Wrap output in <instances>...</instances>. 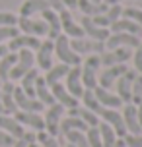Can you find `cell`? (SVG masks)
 I'll list each match as a JSON object with an SVG mask.
<instances>
[{"label":"cell","mask_w":142,"mask_h":147,"mask_svg":"<svg viewBox=\"0 0 142 147\" xmlns=\"http://www.w3.org/2000/svg\"><path fill=\"white\" fill-rule=\"evenodd\" d=\"M62 6L66 8V10H74L78 6V0H62Z\"/></svg>","instance_id":"c3c4849f"},{"label":"cell","mask_w":142,"mask_h":147,"mask_svg":"<svg viewBox=\"0 0 142 147\" xmlns=\"http://www.w3.org/2000/svg\"><path fill=\"white\" fill-rule=\"evenodd\" d=\"M123 18H127V20H130V22L138 23L142 27V10L136 6H127L123 8Z\"/></svg>","instance_id":"74e56055"},{"label":"cell","mask_w":142,"mask_h":147,"mask_svg":"<svg viewBox=\"0 0 142 147\" xmlns=\"http://www.w3.org/2000/svg\"><path fill=\"white\" fill-rule=\"evenodd\" d=\"M45 10H49L47 0H25L20 6V18H33Z\"/></svg>","instance_id":"484cf974"},{"label":"cell","mask_w":142,"mask_h":147,"mask_svg":"<svg viewBox=\"0 0 142 147\" xmlns=\"http://www.w3.org/2000/svg\"><path fill=\"white\" fill-rule=\"evenodd\" d=\"M16 54H18V60H16L14 68L10 70V81H20L31 68H35V52L33 51L22 49V51H18Z\"/></svg>","instance_id":"3957f363"},{"label":"cell","mask_w":142,"mask_h":147,"mask_svg":"<svg viewBox=\"0 0 142 147\" xmlns=\"http://www.w3.org/2000/svg\"><path fill=\"white\" fill-rule=\"evenodd\" d=\"M47 4H49V8H51V10H55V12L64 10V6H62V0H47Z\"/></svg>","instance_id":"7dc6e473"},{"label":"cell","mask_w":142,"mask_h":147,"mask_svg":"<svg viewBox=\"0 0 142 147\" xmlns=\"http://www.w3.org/2000/svg\"><path fill=\"white\" fill-rule=\"evenodd\" d=\"M64 87L72 97H76L80 101V97L84 93V85H82V72H80V66H72L68 70L66 78H64Z\"/></svg>","instance_id":"2e32d148"},{"label":"cell","mask_w":142,"mask_h":147,"mask_svg":"<svg viewBox=\"0 0 142 147\" xmlns=\"http://www.w3.org/2000/svg\"><path fill=\"white\" fill-rule=\"evenodd\" d=\"M127 64H115V66H105L101 72L97 74V85L103 89H109L111 91L115 81L119 80L123 74L127 72Z\"/></svg>","instance_id":"9c48e42d"},{"label":"cell","mask_w":142,"mask_h":147,"mask_svg":"<svg viewBox=\"0 0 142 147\" xmlns=\"http://www.w3.org/2000/svg\"><path fill=\"white\" fill-rule=\"evenodd\" d=\"M0 85H2V81H0Z\"/></svg>","instance_id":"6f0895ef"},{"label":"cell","mask_w":142,"mask_h":147,"mask_svg":"<svg viewBox=\"0 0 142 147\" xmlns=\"http://www.w3.org/2000/svg\"><path fill=\"white\" fill-rule=\"evenodd\" d=\"M16 35H20L18 27H0V45H4L6 41L14 39Z\"/></svg>","instance_id":"ee69618b"},{"label":"cell","mask_w":142,"mask_h":147,"mask_svg":"<svg viewBox=\"0 0 142 147\" xmlns=\"http://www.w3.org/2000/svg\"><path fill=\"white\" fill-rule=\"evenodd\" d=\"M39 45H41V39L39 37H33V35H25V33H20L16 35L14 39L8 41V51L10 52H18L22 49H29V51H37Z\"/></svg>","instance_id":"ac0fdd59"},{"label":"cell","mask_w":142,"mask_h":147,"mask_svg":"<svg viewBox=\"0 0 142 147\" xmlns=\"http://www.w3.org/2000/svg\"><path fill=\"white\" fill-rule=\"evenodd\" d=\"M78 10L82 12V16H88V18H94V16H101L105 14V10H107V4L105 2H90V0H78Z\"/></svg>","instance_id":"4dcf8cb0"},{"label":"cell","mask_w":142,"mask_h":147,"mask_svg":"<svg viewBox=\"0 0 142 147\" xmlns=\"http://www.w3.org/2000/svg\"><path fill=\"white\" fill-rule=\"evenodd\" d=\"M72 66H66V64H53L49 70L45 72V76H43V80H45L47 85H53V83H57V81H62L64 78H66L68 70H70Z\"/></svg>","instance_id":"f1b7e54d"},{"label":"cell","mask_w":142,"mask_h":147,"mask_svg":"<svg viewBox=\"0 0 142 147\" xmlns=\"http://www.w3.org/2000/svg\"><path fill=\"white\" fill-rule=\"evenodd\" d=\"M90 2H96V4H99V2H103V0H90Z\"/></svg>","instance_id":"11a10c76"},{"label":"cell","mask_w":142,"mask_h":147,"mask_svg":"<svg viewBox=\"0 0 142 147\" xmlns=\"http://www.w3.org/2000/svg\"><path fill=\"white\" fill-rule=\"evenodd\" d=\"M49 89H51L53 97H55V103L62 105L64 109H76V107H80V101L76 99V97H72L70 93L66 91V87H64V83H60V81H57V83H53V85H49Z\"/></svg>","instance_id":"e0dca14e"},{"label":"cell","mask_w":142,"mask_h":147,"mask_svg":"<svg viewBox=\"0 0 142 147\" xmlns=\"http://www.w3.org/2000/svg\"><path fill=\"white\" fill-rule=\"evenodd\" d=\"M86 140L90 147H103L101 145V138H99V130L97 128H88L86 130Z\"/></svg>","instance_id":"ab89813d"},{"label":"cell","mask_w":142,"mask_h":147,"mask_svg":"<svg viewBox=\"0 0 142 147\" xmlns=\"http://www.w3.org/2000/svg\"><path fill=\"white\" fill-rule=\"evenodd\" d=\"M74 130L86 132L88 126L84 124L78 116H62V120H60V124H59V136H64L66 132H74Z\"/></svg>","instance_id":"f546056e"},{"label":"cell","mask_w":142,"mask_h":147,"mask_svg":"<svg viewBox=\"0 0 142 147\" xmlns=\"http://www.w3.org/2000/svg\"><path fill=\"white\" fill-rule=\"evenodd\" d=\"M123 8L121 4H113V6H107V10H105V20L109 22V25H111L113 22H117L119 18H123Z\"/></svg>","instance_id":"f35d334b"},{"label":"cell","mask_w":142,"mask_h":147,"mask_svg":"<svg viewBox=\"0 0 142 147\" xmlns=\"http://www.w3.org/2000/svg\"><path fill=\"white\" fill-rule=\"evenodd\" d=\"M35 140H37V138H35V132H25L20 140L14 141L12 147H29L31 143H35Z\"/></svg>","instance_id":"7bdbcfd3"},{"label":"cell","mask_w":142,"mask_h":147,"mask_svg":"<svg viewBox=\"0 0 142 147\" xmlns=\"http://www.w3.org/2000/svg\"><path fill=\"white\" fill-rule=\"evenodd\" d=\"M0 114H6V110H4V105H2V97H0Z\"/></svg>","instance_id":"f5cc1de1"},{"label":"cell","mask_w":142,"mask_h":147,"mask_svg":"<svg viewBox=\"0 0 142 147\" xmlns=\"http://www.w3.org/2000/svg\"><path fill=\"white\" fill-rule=\"evenodd\" d=\"M142 43L140 37L130 35V33H111L105 41V49L111 51V49H121V47H127V49H136Z\"/></svg>","instance_id":"7c38bea8"},{"label":"cell","mask_w":142,"mask_h":147,"mask_svg":"<svg viewBox=\"0 0 142 147\" xmlns=\"http://www.w3.org/2000/svg\"><path fill=\"white\" fill-rule=\"evenodd\" d=\"M132 51L134 49H127V47H121V49H111L107 51L105 49L101 54H99V62L101 66H115V64H127L128 60L132 58Z\"/></svg>","instance_id":"52a82bcc"},{"label":"cell","mask_w":142,"mask_h":147,"mask_svg":"<svg viewBox=\"0 0 142 147\" xmlns=\"http://www.w3.org/2000/svg\"><path fill=\"white\" fill-rule=\"evenodd\" d=\"M113 147H127V145H125L123 138H117V141H115V145H113Z\"/></svg>","instance_id":"816d5d0a"},{"label":"cell","mask_w":142,"mask_h":147,"mask_svg":"<svg viewBox=\"0 0 142 147\" xmlns=\"http://www.w3.org/2000/svg\"><path fill=\"white\" fill-rule=\"evenodd\" d=\"M53 56H55V43L51 39H45L41 41L37 49V54H35V64H37L39 70H49L53 66Z\"/></svg>","instance_id":"4fadbf2b"},{"label":"cell","mask_w":142,"mask_h":147,"mask_svg":"<svg viewBox=\"0 0 142 147\" xmlns=\"http://www.w3.org/2000/svg\"><path fill=\"white\" fill-rule=\"evenodd\" d=\"M64 112H66V109L59 103L47 107L43 120H45V132L49 134V136L59 138V124H60V120H62V116H64Z\"/></svg>","instance_id":"277c9868"},{"label":"cell","mask_w":142,"mask_h":147,"mask_svg":"<svg viewBox=\"0 0 142 147\" xmlns=\"http://www.w3.org/2000/svg\"><path fill=\"white\" fill-rule=\"evenodd\" d=\"M8 52H10V51H8V47H6V45H0V58H2L4 54H8Z\"/></svg>","instance_id":"681fc988"},{"label":"cell","mask_w":142,"mask_h":147,"mask_svg":"<svg viewBox=\"0 0 142 147\" xmlns=\"http://www.w3.org/2000/svg\"><path fill=\"white\" fill-rule=\"evenodd\" d=\"M62 138H64L68 143H72L74 147H90L88 145V140H86V132H78V130H74V132H66Z\"/></svg>","instance_id":"d590c367"},{"label":"cell","mask_w":142,"mask_h":147,"mask_svg":"<svg viewBox=\"0 0 142 147\" xmlns=\"http://www.w3.org/2000/svg\"><path fill=\"white\" fill-rule=\"evenodd\" d=\"M66 147H74V145H72V143H68V141H66Z\"/></svg>","instance_id":"9f6ffc18"},{"label":"cell","mask_w":142,"mask_h":147,"mask_svg":"<svg viewBox=\"0 0 142 147\" xmlns=\"http://www.w3.org/2000/svg\"><path fill=\"white\" fill-rule=\"evenodd\" d=\"M68 116H78L88 128H97L99 126V116L91 110L84 109V107H76V109H68Z\"/></svg>","instance_id":"83f0119b"},{"label":"cell","mask_w":142,"mask_h":147,"mask_svg":"<svg viewBox=\"0 0 142 147\" xmlns=\"http://www.w3.org/2000/svg\"><path fill=\"white\" fill-rule=\"evenodd\" d=\"M109 31H111V33H130V35L142 37V27L138 23L127 20V18H119L117 22H113L111 25H109Z\"/></svg>","instance_id":"cb8c5ba5"},{"label":"cell","mask_w":142,"mask_h":147,"mask_svg":"<svg viewBox=\"0 0 142 147\" xmlns=\"http://www.w3.org/2000/svg\"><path fill=\"white\" fill-rule=\"evenodd\" d=\"M97 130H99L101 145H103V147H113V145H115V141H117V134H115V130H113L111 126L99 120V126H97Z\"/></svg>","instance_id":"836d02e7"},{"label":"cell","mask_w":142,"mask_h":147,"mask_svg":"<svg viewBox=\"0 0 142 147\" xmlns=\"http://www.w3.org/2000/svg\"><path fill=\"white\" fill-rule=\"evenodd\" d=\"M70 47L76 54L80 56H90V54H101L105 51V43L101 41H94V39H88V37H82V39H70Z\"/></svg>","instance_id":"8992f818"},{"label":"cell","mask_w":142,"mask_h":147,"mask_svg":"<svg viewBox=\"0 0 142 147\" xmlns=\"http://www.w3.org/2000/svg\"><path fill=\"white\" fill-rule=\"evenodd\" d=\"M14 83L8 80L0 85V97H2V105H4V110L6 114H14L18 107H16V101H14Z\"/></svg>","instance_id":"d4e9b609"},{"label":"cell","mask_w":142,"mask_h":147,"mask_svg":"<svg viewBox=\"0 0 142 147\" xmlns=\"http://www.w3.org/2000/svg\"><path fill=\"white\" fill-rule=\"evenodd\" d=\"M123 122H125V128H127V134H142V128L138 124V109L136 105L127 103L123 105Z\"/></svg>","instance_id":"ffe728a7"},{"label":"cell","mask_w":142,"mask_h":147,"mask_svg":"<svg viewBox=\"0 0 142 147\" xmlns=\"http://www.w3.org/2000/svg\"><path fill=\"white\" fill-rule=\"evenodd\" d=\"M130 103L132 105H142V74H136L130 89Z\"/></svg>","instance_id":"8d00e7d4"},{"label":"cell","mask_w":142,"mask_h":147,"mask_svg":"<svg viewBox=\"0 0 142 147\" xmlns=\"http://www.w3.org/2000/svg\"><path fill=\"white\" fill-rule=\"evenodd\" d=\"M29 147H39V143H37V141H35V143H31Z\"/></svg>","instance_id":"db71d44e"},{"label":"cell","mask_w":142,"mask_h":147,"mask_svg":"<svg viewBox=\"0 0 142 147\" xmlns=\"http://www.w3.org/2000/svg\"><path fill=\"white\" fill-rule=\"evenodd\" d=\"M80 101H82V107L84 109L91 110V112H99V109H101V105H99V101L96 99V95H94V89H84L82 97H80Z\"/></svg>","instance_id":"e575fe53"},{"label":"cell","mask_w":142,"mask_h":147,"mask_svg":"<svg viewBox=\"0 0 142 147\" xmlns=\"http://www.w3.org/2000/svg\"><path fill=\"white\" fill-rule=\"evenodd\" d=\"M97 116H99V120L101 122H105V124H109L115 130V134H117V138H125L127 136V128H125V122H123V114H121L117 109H99V112H97Z\"/></svg>","instance_id":"ba28073f"},{"label":"cell","mask_w":142,"mask_h":147,"mask_svg":"<svg viewBox=\"0 0 142 147\" xmlns=\"http://www.w3.org/2000/svg\"><path fill=\"white\" fill-rule=\"evenodd\" d=\"M123 141L127 147H142V134H127Z\"/></svg>","instance_id":"f6af8a7d"},{"label":"cell","mask_w":142,"mask_h":147,"mask_svg":"<svg viewBox=\"0 0 142 147\" xmlns=\"http://www.w3.org/2000/svg\"><path fill=\"white\" fill-rule=\"evenodd\" d=\"M35 99H37L43 107H51V105H55V97H53L49 85L45 83L43 76H37V80H35Z\"/></svg>","instance_id":"4316f807"},{"label":"cell","mask_w":142,"mask_h":147,"mask_svg":"<svg viewBox=\"0 0 142 147\" xmlns=\"http://www.w3.org/2000/svg\"><path fill=\"white\" fill-rule=\"evenodd\" d=\"M14 118L20 122L22 126H27L31 132H43L45 130V120L39 112H25V110H16Z\"/></svg>","instance_id":"5bb4252c"},{"label":"cell","mask_w":142,"mask_h":147,"mask_svg":"<svg viewBox=\"0 0 142 147\" xmlns=\"http://www.w3.org/2000/svg\"><path fill=\"white\" fill-rule=\"evenodd\" d=\"M41 20L47 23V39H51L55 41L57 37L62 33L60 31V18H59V12H55V10H45V12H41Z\"/></svg>","instance_id":"44dd1931"},{"label":"cell","mask_w":142,"mask_h":147,"mask_svg":"<svg viewBox=\"0 0 142 147\" xmlns=\"http://www.w3.org/2000/svg\"><path fill=\"white\" fill-rule=\"evenodd\" d=\"M94 95H96V99L99 101V105H101L103 109H121V107L125 105L119 97H117V93H113L109 89L99 87V85L94 89Z\"/></svg>","instance_id":"7402d4cb"},{"label":"cell","mask_w":142,"mask_h":147,"mask_svg":"<svg viewBox=\"0 0 142 147\" xmlns=\"http://www.w3.org/2000/svg\"><path fill=\"white\" fill-rule=\"evenodd\" d=\"M59 18H60V31H62V35H66L68 39H82L84 37V29L80 27L78 22H74L70 10H66V8L60 10Z\"/></svg>","instance_id":"30bf717a"},{"label":"cell","mask_w":142,"mask_h":147,"mask_svg":"<svg viewBox=\"0 0 142 147\" xmlns=\"http://www.w3.org/2000/svg\"><path fill=\"white\" fill-rule=\"evenodd\" d=\"M37 76H39V72H37V68H31L29 72L23 76L22 80V83H20V87H22V91L25 93V95H29V97H33L35 99V80H37Z\"/></svg>","instance_id":"1f68e13d"},{"label":"cell","mask_w":142,"mask_h":147,"mask_svg":"<svg viewBox=\"0 0 142 147\" xmlns=\"http://www.w3.org/2000/svg\"><path fill=\"white\" fill-rule=\"evenodd\" d=\"M16 27L20 29V33L25 35H33V37H47V23L41 18H20L18 16V23Z\"/></svg>","instance_id":"5b68a950"},{"label":"cell","mask_w":142,"mask_h":147,"mask_svg":"<svg viewBox=\"0 0 142 147\" xmlns=\"http://www.w3.org/2000/svg\"><path fill=\"white\" fill-rule=\"evenodd\" d=\"M14 138L10 136V134H6L4 130H0V147H12L14 145Z\"/></svg>","instance_id":"bcb514c9"},{"label":"cell","mask_w":142,"mask_h":147,"mask_svg":"<svg viewBox=\"0 0 142 147\" xmlns=\"http://www.w3.org/2000/svg\"><path fill=\"white\" fill-rule=\"evenodd\" d=\"M18 16L12 12H0V27H16Z\"/></svg>","instance_id":"60d3db41"},{"label":"cell","mask_w":142,"mask_h":147,"mask_svg":"<svg viewBox=\"0 0 142 147\" xmlns=\"http://www.w3.org/2000/svg\"><path fill=\"white\" fill-rule=\"evenodd\" d=\"M80 27L84 29V37L94 39V41H101V43H105L107 37L111 35V31H109V29H103V27L96 25V23L91 22V18H88V16H82V20H80Z\"/></svg>","instance_id":"d6986e66"},{"label":"cell","mask_w":142,"mask_h":147,"mask_svg":"<svg viewBox=\"0 0 142 147\" xmlns=\"http://www.w3.org/2000/svg\"><path fill=\"white\" fill-rule=\"evenodd\" d=\"M134 78H136V72L132 70V68H127V72L123 74L119 80L115 81V85H113L117 97H119L125 105L130 103V89H132V81H134Z\"/></svg>","instance_id":"8fae6325"},{"label":"cell","mask_w":142,"mask_h":147,"mask_svg":"<svg viewBox=\"0 0 142 147\" xmlns=\"http://www.w3.org/2000/svg\"><path fill=\"white\" fill-rule=\"evenodd\" d=\"M0 130H4L6 134H10L14 140H20L25 130H23V126L16 120L14 116H10V114H0Z\"/></svg>","instance_id":"603a6c76"},{"label":"cell","mask_w":142,"mask_h":147,"mask_svg":"<svg viewBox=\"0 0 142 147\" xmlns=\"http://www.w3.org/2000/svg\"><path fill=\"white\" fill-rule=\"evenodd\" d=\"M99 68H101L99 54H90V56H86V60L80 64L84 89H96L97 87V74H99Z\"/></svg>","instance_id":"7a4b0ae2"},{"label":"cell","mask_w":142,"mask_h":147,"mask_svg":"<svg viewBox=\"0 0 142 147\" xmlns=\"http://www.w3.org/2000/svg\"><path fill=\"white\" fill-rule=\"evenodd\" d=\"M132 70L136 74H142V43L132 51Z\"/></svg>","instance_id":"b9f144b4"},{"label":"cell","mask_w":142,"mask_h":147,"mask_svg":"<svg viewBox=\"0 0 142 147\" xmlns=\"http://www.w3.org/2000/svg\"><path fill=\"white\" fill-rule=\"evenodd\" d=\"M136 109H138V124L142 128V105H136Z\"/></svg>","instance_id":"f907efd6"},{"label":"cell","mask_w":142,"mask_h":147,"mask_svg":"<svg viewBox=\"0 0 142 147\" xmlns=\"http://www.w3.org/2000/svg\"><path fill=\"white\" fill-rule=\"evenodd\" d=\"M14 101H16L18 110H25V112H41V110L45 109V107L39 103L37 99L25 95L20 85H16V87H14Z\"/></svg>","instance_id":"9a60e30c"},{"label":"cell","mask_w":142,"mask_h":147,"mask_svg":"<svg viewBox=\"0 0 142 147\" xmlns=\"http://www.w3.org/2000/svg\"><path fill=\"white\" fill-rule=\"evenodd\" d=\"M53 43H55V56H57L62 64H66V66H80V64H82V56L72 51L70 39H68L66 35L60 33Z\"/></svg>","instance_id":"6da1fadb"},{"label":"cell","mask_w":142,"mask_h":147,"mask_svg":"<svg viewBox=\"0 0 142 147\" xmlns=\"http://www.w3.org/2000/svg\"><path fill=\"white\" fill-rule=\"evenodd\" d=\"M16 60H18V54L16 52H8V54H4L0 58V81L2 83L10 80V70L14 68Z\"/></svg>","instance_id":"d6a6232c"}]
</instances>
